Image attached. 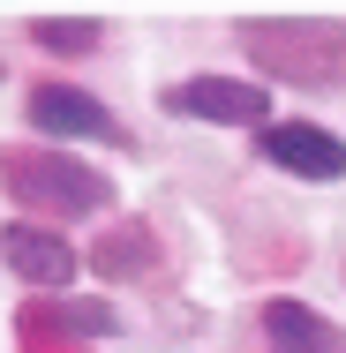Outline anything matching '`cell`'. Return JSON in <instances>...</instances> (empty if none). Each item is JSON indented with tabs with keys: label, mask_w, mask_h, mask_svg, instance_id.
I'll return each instance as SVG.
<instances>
[{
	"label": "cell",
	"mask_w": 346,
	"mask_h": 353,
	"mask_svg": "<svg viewBox=\"0 0 346 353\" xmlns=\"http://www.w3.org/2000/svg\"><path fill=\"white\" fill-rule=\"evenodd\" d=\"M0 263L23 285H75V248L46 225H0Z\"/></svg>",
	"instance_id": "8992f818"
},
{
	"label": "cell",
	"mask_w": 346,
	"mask_h": 353,
	"mask_svg": "<svg viewBox=\"0 0 346 353\" xmlns=\"http://www.w3.org/2000/svg\"><path fill=\"white\" fill-rule=\"evenodd\" d=\"M241 46L278 83H309V90L346 83V23H324V15H249Z\"/></svg>",
	"instance_id": "6da1fadb"
},
{
	"label": "cell",
	"mask_w": 346,
	"mask_h": 353,
	"mask_svg": "<svg viewBox=\"0 0 346 353\" xmlns=\"http://www.w3.org/2000/svg\"><path fill=\"white\" fill-rule=\"evenodd\" d=\"M30 128H38V136H90V143L121 136V121H113L90 90H75V83H38V90H30Z\"/></svg>",
	"instance_id": "5b68a950"
},
{
	"label": "cell",
	"mask_w": 346,
	"mask_h": 353,
	"mask_svg": "<svg viewBox=\"0 0 346 353\" xmlns=\"http://www.w3.org/2000/svg\"><path fill=\"white\" fill-rule=\"evenodd\" d=\"M166 113L218 121V128H271V90H256L241 75H189L166 90Z\"/></svg>",
	"instance_id": "3957f363"
},
{
	"label": "cell",
	"mask_w": 346,
	"mask_h": 353,
	"mask_svg": "<svg viewBox=\"0 0 346 353\" xmlns=\"http://www.w3.org/2000/svg\"><path fill=\"white\" fill-rule=\"evenodd\" d=\"M30 38H38L46 53H90V46H98V23H90V15H38Z\"/></svg>",
	"instance_id": "30bf717a"
},
{
	"label": "cell",
	"mask_w": 346,
	"mask_h": 353,
	"mask_svg": "<svg viewBox=\"0 0 346 353\" xmlns=\"http://www.w3.org/2000/svg\"><path fill=\"white\" fill-rule=\"evenodd\" d=\"M23 323H30V331H38V323H61V331H75V339H113V331H121V316H113L106 301H61V308H30Z\"/></svg>",
	"instance_id": "9c48e42d"
},
{
	"label": "cell",
	"mask_w": 346,
	"mask_h": 353,
	"mask_svg": "<svg viewBox=\"0 0 346 353\" xmlns=\"http://www.w3.org/2000/svg\"><path fill=\"white\" fill-rule=\"evenodd\" d=\"M106 279H151V263H158V248H151V233L143 225H121V233H106L98 241V256H90Z\"/></svg>",
	"instance_id": "ba28073f"
},
{
	"label": "cell",
	"mask_w": 346,
	"mask_h": 353,
	"mask_svg": "<svg viewBox=\"0 0 346 353\" xmlns=\"http://www.w3.org/2000/svg\"><path fill=\"white\" fill-rule=\"evenodd\" d=\"M0 181L23 211L68 218V211H106L113 203V181L98 165H83L75 150H8L0 158Z\"/></svg>",
	"instance_id": "7a4b0ae2"
},
{
	"label": "cell",
	"mask_w": 346,
	"mask_h": 353,
	"mask_svg": "<svg viewBox=\"0 0 346 353\" xmlns=\"http://www.w3.org/2000/svg\"><path fill=\"white\" fill-rule=\"evenodd\" d=\"M264 339L271 353H339V323L309 301H264Z\"/></svg>",
	"instance_id": "52a82bcc"
},
{
	"label": "cell",
	"mask_w": 346,
	"mask_h": 353,
	"mask_svg": "<svg viewBox=\"0 0 346 353\" xmlns=\"http://www.w3.org/2000/svg\"><path fill=\"white\" fill-rule=\"evenodd\" d=\"M256 150L294 181H339L346 173V143L316 121H271V128H256Z\"/></svg>",
	"instance_id": "277c9868"
}]
</instances>
